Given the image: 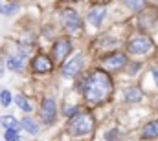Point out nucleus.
I'll return each mask as SVG.
<instances>
[{"mask_svg":"<svg viewBox=\"0 0 158 141\" xmlns=\"http://www.w3.org/2000/svg\"><path fill=\"white\" fill-rule=\"evenodd\" d=\"M112 88L114 86H112V79L109 77V73L96 70L86 77L83 84V95L90 105H101L110 97Z\"/></svg>","mask_w":158,"mask_h":141,"instance_id":"f257e3e1","label":"nucleus"},{"mask_svg":"<svg viewBox=\"0 0 158 141\" xmlns=\"http://www.w3.org/2000/svg\"><path fill=\"white\" fill-rule=\"evenodd\" d=\"M2 123H4L6 128H13V130H17V132L20 130V123H19L15 117H11V115H6V117L2 119Z\"/></svg>","mask_w":158,"mask_h":141,"instance_id":"dca6fc26","label":"nucleus"},{"mask_svg":"<svg viewBox=\"0 0 158 141\" xmlns=\"http://www.w3.org/2000/svg\"><path fill=\"white\" fill-rule=\"evenodd\" d=\"M125 64H127V57H125L123 53H114V55H110L109 59L103 61V66L109 68V70H119V68H123Z\"/></svg>","mask_w":158,"mask_h":141,"instance_id":"1a4fd4ad","label":"nucleus"},{"mask_svg":"<svg viewBox=\"0 0 158 141\" xmlns=\"http://www.w3.org/2000/svg\"><path fill=\"white\" fill-rule=\"evenodd\" d=\"M142 97H143V94L138 86H131L125 90V99L129 103H138V101H142Z\"/></svg>","mask_w":158,"mask_h":141,"instance_id":"9b49d317","label":"nucleus"},{"mask_svg":"<svg viewBox=\"0 0 158 141\" xmlns=\"http://www.w3.org/2000/svg\"><path fill=\"white\" fill-rule=\"evenodd\" d=\"M6 141H17L19 139V132L13 130V128H6V134H4Z\"/></svg>","mask_w":158,"mask_h":141,"instance_id":"a211bd4d","label":"nucleus"},{"mask_svg":"<svg viewBox=\"0 0 158 141\" xmlns=\"http://www.w3.org/2000/svg\"><path fill=\"white\" fill-rule=\"evenodd\" d=\"M17 9H19V6H17V4H11V6H6V9H2V13H6V15H13Z\"/></svg>","mask_w":158,"mask_h":141,"instance_id":"aec40b11","label":"nucleus"},{"mask_svg":"<svg viewBox=\"0 0 158 141\" xmlns=\"http://www.w3.org/2000/svg\"><path fill=\"white\" fill-rule=\"evenodd\" d=\"M94 4H105V2H109V0H92Z\"/></svg>","mask_w":158,"mask_h":141,"instance_id":"5701e85b","label":"nucleus"},{"mask_svg":"<svg viewBox=\"0 0 158 141\" xmlns=\"http://www.w3.org/2000/svg\"><path fill=\"white\" fill-rule=\"evenodd\" d=\"M40 115H42V121L46 125H52L55 123V115H57V106H55V101L53 99H44L42 105H40Z\"/></svg>","mask_w":158,"mask_h":141,"instance_id":"39448f33","label":"nucleus"},{"mask_svg":"<svg viewBox=\"0 0 158 141\" xmlns=\"http://www.w3.org/2000/svg\"><path fill=\"white\" fill-rule=\"evenodd\" d=\"M105 7H94L90 13H88V20H90V24H94V26H99L101 22H103V18H105Z\"/></svg>","mask_w":158,"mask_h":141,"instance_id":"9d476101","label":"nucleus"},{"mask_svg":"<svg viewBox=\"0 0 158 141\" xmlns=\"http://www.w3.org/2000/svg\"><path fill=\"white\" fill-rule=\"evenodd\" d=\"M81 68H83V55H76L72 61H68L63 66V77L72 79V77H76L79 71H81Z\"/></svg>","mask_w":158,"mask_h":141,"instance_id":"0eeeda50","label":"nucleus"},{"mask_svg":"<svg viewBox=\"0 0 158 141\" xmlns=\"http://www.w3.org/2000/svg\"><path fill=\"white\" fill-rule=\"evenodd\" d=\"M15 103H17V106H19L20 110H24V112H31V105L28 103V99H26L24 95H17V97H15Z\"/></svg>","mask_w":158,"mask_h":141,"instance_id":"f3484780","label":"nucleus"},{"mask_svg":"<svg viewBox=\"0 0 158 141\" xmlns=\"http://www.w3.org/2000/svg\"><path fill=\"white\" fill-rule=\"evenodd\" d=\"M31 68H33V71H37V73H46V71H52L53 62L46 55H37L33 59V62H31Z\"/></svg>","mask_w":158,"mask_h":141,"instance_id":"6e6552de","label":"nucleus"},{"mask_svg":"<svg viewBox=\"0 0 158 141\" xmlns=\"http://www.w3.org/2000/svg\"><path fill=\"white\" fill-rule=\"evenodd\" d=\"M6 66L9 68V70H22V66H24V62H22V57H9L7 61H6Z\"/></svg>","mask_w":158,"mask_h":141,"instance_id":"4468645a","label":"nucleus"},{"mask_svg":"<svg viewBox=\"0 0 158 141\" xmlns=\"http://www.w3.org/2000/svg\"><path fill=\"white\" fill-rule=\"evenodd\" d=\"M74 114H77V108H68L66 110V115H74Z\"/></svg>","mask_w":158,"mask_h":141,"instance_id":"4be33fe9","label":"nucleus"},{"mask_svg":"<svg viewBox=\"0 0 158 141\" xmlns=\"http://www.w3.org/2000/svg\"><path fill=\"white\" fill-rule=\"evenodd\" d=\"M20 127H22L24 130H28L31 136H37V134H39V125H37L31 117H24V119L20 121Z\"/></svg>","mask_w":158,"mask_h":141,"instance_id":"ddd939ff","label":"nucleus"},{"mask_svg":"<svg viewBox=\"0 0 158 141\" xmlns=\"http://www.w3.org/2000/svg\"><path fill=\"white\" fill-rule=\"evenodd\" d=\"M123 4L132 11H142L145 7V0H123Z\"/></svg>","mask_w":158,"mask_h":141,"instance_id":"2eb2a0df","label":"nucleus"},{"mask_svg":"<svg viewBox=\"0 0 158 141\" xmlns=\"http://www.w3.org/2000/svg\"><path fill=\"white\" fill-rule=\"evenodd\" d=\"M153 48V40L147 35H136L129 40V51L136 55H143Z\"/></svg>","mask_w":158,"mask_h":141,"instance_id":"7ed1b4c3","label":"nucleus"},{"mask_svg":"<svg viewBox=\"0 0 158 141\" xmlns=\"http://www.w3.org/2000/svg\"><path fill=\"white\" fill-rule=\"evenodd\" d=\"M70 51H72V40L70 38H59L53 44V59L55 61H63Z\"/></svg>","mask_w":158,"mask_h":141,"instance_id":"423d86ee","label":"nucleus"},{"mask_svg":"<svg viewBox=\"0 0 158 141\" xmlns=\"http://www.w3.org/2000/svg\"><path fill=\"white\" fill-rule=\"evenodd\" d=\"M0 103H2L4 106H9V105H11V92L4 90V92L0 94Z\"/></svg>","mask_w":158,"mask_h":141,"instance_id":"6ab92c4d","label":"nucleus"},{"mask_svg":"<svg viewBox=\"0 0 158 141\" xmlns=\"http://www.w3.org/2000/svg\"><path fill=\"white\" fill-rule=\"evenodd\" d=\"M151 71H153V79H155V83H156V86H158V66H155Z\"/></svg>","mask_w":158,"mask_h":141,"instance_id":"412c9836","label":"nucleus"},{"mask_svg":"<svg viewBox=\"0 0 158 141\" xmlns=\"http://www.w3.org/2000/svg\"><path fill=\"white\" fill-rule=\"evenodd\" d=\"M94 130V117L88 112H81L76 114L70 123H68V132L72 136H86Z\"/></svg>","mask_w":158,"mask_h":141,"instance_id":"f03ea898","label":"nucleus"},{"mask_svg":"<svg viewBox=\"0 0 158 141\" xmlns=\"http://www.w3.org/2000/svg\"><path fill=\"white\" fill-rule=\"evenodd\" d=\"M0 13H2V6H0Z\"/></svg>","mask_w":158,"mask_h":141,"instance_id":"b1692460","label":"nucleus"},{"mask_svg":"<svg viewBox=\"0 0 158 141\" xmlns=\"http://www.w3.org/2000/svg\"><path fill=\"white\" fill-rule=\"evenodd\" d=\"M61 18H63V22H64V26L70 33H79L81 31V18L74 9H64L61 13Z\"/></svg>","mask_w":158,"mask_h":141,"instance_id":"20e7f679","label":"nucleus"},{"mask_svg":"<svg viewBox=\"0 0 158 141\" xmlns=\"http://www.w3.org/2000/svg\"><path fill=\"white\" fill-rule=\"evenodd\" d=\"M142 138H145V139H155V138H158V121L147 123V125L143 127Z\"/></svg>","mask_w":158,"mask_h":141,"instance_id":"f8f14e48","label":"nucleus"}]
</instances>
